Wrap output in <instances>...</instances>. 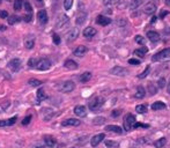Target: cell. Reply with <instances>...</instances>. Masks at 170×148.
Wrapping results in <instances>:
<instances>
[{
    "label": "cell",
    "mask_w": 170,
    "mask_h": 148,
    "mask_svg": "<svg viewBox=\"0 0 170 148\" xmlns=\"http://www.w3.org/2000/svg\"><path fill=\"white\" fill-rule=\"evenodd\" d=\"M152 61L157 63V61H170V48L164 49L160 52H157L152 57Z\"/></svg>",
    "instance_id": "1"
},
{
    "label": "cell",
    "mask_w": 170,
    "mask_h": 148,
    "mask_svg": "<svg viewBox=\"0 0 170 148\" xmlns=\"http://www.w3.org/2000/svg\"><path fill=\"white\" fill-rule=\"evenodd\" d=\"M104 102H105L104 97H102V96H96V97H94L93 100L89 102V109L92 111H98L103 106Z\"/></svg>",
    "instance_id": "2"
},
{
    "label": "cell",
    "mask_w": 170,
    "mask_h": 148,
    "mask_svg": "<svg viewBox=\"0 0 170 148\" xmlns=\"http://www.w3.org/2000/svg\"><path fill=\"white\" fill-rule=\"evenodd\" d=\"M135 122H137L135 117L132 113H127L124 118V130L125 131H132Z\"/></svg>",
    "instance_id": "3"
},
{
    "label": "cell",
    "mask_w": 170,
    "mask_h": 148,
    "mask_svg": "<svg viewBox=\"0 0 170 148\" xmlns=\"http://www.w3.org/2000/svg\"><path fill=\"white\" fill-rule=\"evenodd\" d=\"M51 67V61L47 58H42L40 60H37L36 67L38 71H47V69Z\"/></svg>",
    "instance_id": "4"
},
{
    "label": "cell",
    "mask_w": 170,
    "mask_h": 148,
    "mask_svg": "<svg viewBox=\"0 0 170 148\" xmlns=\"http://www.w3.org/2000/svg\"><path fill=\"white\" fill-rule=\"evenodd\" d=\"M68 21H70V17H68L66 14H62V15L59 16V19L57 20V22H56L57 29H62V28H64V27H65L67 23H68Z\"/></svg>",
    "instance_id": "5"
},
{
    "label": "cell",
    "mask_w": 170,
    "mask_h": 148,
    "mask_svg": "<svg viewBox=\"0 0 170 148\" xmlns=\"http://www.w3.org/2000/svg\"><path fill=\"white\" fill-rule=\"evenodd\" d=\"M77 36H79V29L77 28H73V29H71L66 34V42L71 43L73 41H75L77 38Z\"/></svg>",
    "instance_id": "6"
},
{
    "label": "cell",
    "mask_w": 170,
    "mask_h": 148,
    "mask_svg": "<svg viewBox=\"0 0 170 148\" xmlns=\"http://www.w3.org/2000/svg\"><path fill=\"white\" fill-rule=\"evenodd\" d=\"M110 73L113 74V75H119V76H124V75H127L129 74V71L124 67H120V66H115L113 68L110 69Z\"/></svg>",
    "instance_id": "7"
},
{
    "label": "cell",
    "mask_w": 170,
    "mask_h": 148,
    "mask_svg": "<svg viewBox=\"0 0 170 148\" xmlns=\"http://www.w3.org/2000/svg\"><path fill=\"white\" fill-rule=\"evenodd\" d=\"M60 89L64 93H71V91L75 89V83L73 81H65L62 85V87H60Z\"/></svg>",
    "instance_id": "8"
},
{
    "label": "cell",
    "mask_w": 170,
    "mask_h": 148,
    "mask_svg": "<svg viewBox=\"0 0 170 148\" xmlns=\"http://www.w3.org/2000/svg\"><path fill=\"white\" fill-rule=\"evenodd\" d=\"M104 138H105V134H104V133H100V134L94 135V137L90 139V145H92L93 147H96V146H98L100 143L103 141Z\"/></svg>",
    "instance_id": "9"
},
{
    "label": "cell",
    "mask_w": 170,
    "mask_h": 148,
    "mask_svg": "<svg viewBox=\"0 0 170 148\" xmlns=\"http://www.w3.org/2000/svg\"><path fill=\"white\" fill-rule=\"evenodd\" d=\"M8 68L12 69L13 72H17L21 68V60L20 59H12L9 63H8Z\"/></svg>",
    "instance_id": "10"
},
{
    "label": "cell",
    "mask_w": 170,
    "mask_h": 148,
    "mask_svg": "<svg viewBox=\"0 0 170 148\" xmlns=\"http://www.w3.org/2000/svg\"><path fill=\"white\" fill-rule=\"evenodd\" d=\"M156 5H155L154 2H147L144 7V13L145 14H147V15H150V14H154L155 11H156Z\"/></svg>",
    "instance_id": "11"
},
{
    "label": "cell",
    "mask_w": 170,
    "mask_h": 148,
    "mask_svg": "<svg viewBox=\"0 0 170 148\" xmlns=\"http://www.w3.org/2000/svg\"><path fill=\"white\" fill-rule=\"evenodd\" d=\"M37 19H38V21L41 24H47V12L44 11V9H41V11L37 13Z\"/></svg>",
    "instance_id": "12"
},
{
    "label": "cell",
    "mask_w": 170,
    "mask_h": 148,
    "mask_svg": "<svg viewBox=\"0 0 170 148\" xmlns=\"http://www.w3.org/2000/svg\"><path fill=\"white\" fill-rule=\"evenodd\" d=\"M96 23L103 27L108 26V24L111 23V19H109V17H107V16H104V15H98L97 17H96Z\"/></svg>",
    "instance_id": "13"
},
{
    "label": "cell",
    "mask_w": 170,
    "mask_h": 148,
    "mask_svg": "<svg viewBox=\"0 0 170 148\" xmlns=\"http://www.w3.org/2000/svg\"><path fill=\"white\" fill-rule=\"evenodd\" d=\"M147 37H148V39H149L150 42L153 43H156L160 41V34L157 31H154V30H150V31L147 32Z\"/></svg>",
    "instance_id": "14"
},
{
    "label": "cell",
    "mask_w": 170,
    "mask_h": 148,
    "mask_svg": "<svg viewBox=\"0 0 170 148\" xmlns=\"http://www.w3.org/2000/svg\"><path fill=\"white\" fill-rule=\"evenodd\" d=\"M74 113L77 117H86V115H87V109H86V106L83 105H77L74 108Z\"/></svg>",
    "instance_id": "15"
},
{
    "label": "cell",
    "mask_w": 170,
    "mask_h": 148,
    "mask_svg": "<svg viewBox=\"0 0 170 148\" xmlns=\"http://www.w3.org/2000/svg\"><path fill=\"white\" fill-rule=\"evenodd\" d=\"M62 126H79L80 125V120L75 119V118H68L66 120L62 123Z\"/></svg>",
    "instance_id": "16"
},
{
    "label": "cell",
    "mask_w": 170,
    "mask_h": 148,
    "mask_svg": "<svg viewBox=\"0 0 170 148\" xmlns=\"http://www.w3.org/2000/svg\"><path fill=\"white\" fill-rule=\"evenodd\" d=\"M97 34V30L93 28V27H87L85 30H83V36L87 37V38H90V37H94Z\"/></svg>",
    "instance_id": "17"
},
{
    "label": "cell",
    "mask_w": 170,
    "mask_h": 148,
    "mask_svg": "<svg viewBox=\"0 0 170 148\" xmlns=\"http://www.w3.org/2000/svg\"><path fill=\"white\" fill-rule=\"evenodd\" d=\"M23 43H25V46H26L27 49H32L34 48V45H35V37L32 36V35L27 36L26 38H25Z\"/></svg>",
    "instance_id": "18"
},
{
    "label": "cell",
    "mask_w": 170,
    "mask_h": 148,
    "mask_svg": "<svg viewBox=\"0 0 170 148\" xmlns=\"http://www.w3.org/2000/svg\"><path fill=\"white\" fill-rule=\"evenodd\" d=\"M88 50L86 46H83V45H79L74 51H73V53H74V56H77V57H83L85 54H86V52H87Z\"/></svg>",
    "instance_id": "19"
},
{
    "label": "cell",
    "mask_w": 170,
    "mask_h": 148,
    "mask_svg": "<svg viewBox=\"0 0 170 148\" xmlns=\"http://www.w3.org/2000/svg\"><path fill=\"white\" fill-rule=\"evenodd\" d=\"M16 122V116L12 117L9 119H5V120H0V127H4V126H12L14 125Z\"/></svg>",
    "instance_id": "20"
},
{
    "label": "cell",
    "mask_w": 170,
    "mask_h": 148,
    "mask_svg": "<svg viewBox=\"0 0 170 148\" xmlns=\"http://www.w3.org/2000/svg\"><path fill=\"white\" fill-rule=\"evenodd\" d=\"M145 95H146V90H145V88L142 86H139V87L137 88V90H135V94H134L135 98L141 100V98H144L145 97Z\"/></svg>",
    "instance_id": "21"
},
{
    "label": "cell",
    "mask_w": 170,
    "mask_h": 148,
    "mask_svg": "<svg viewBox=\"0 0 170 148\" xmlns=\"http://www.w3.org/2000/svg\"><path fill=\"white\" fill-rule=\"evenodd\" d=\"M163 109H165V104L161 101H156V102H154V104H152V110L153 111L163 110Z\"/></svg>",
    "instance_id": "22"
},
{
    "label": "cell",
    "mask_w": 170,
    "mask_h": 148,
    "mask_svg": "<svg viewBox=\"0 0 170 148\" xmlns=\"http://www.w3.org/2000/svg\"><path fill=\"white\" fill-rule=\"evenodd\" d=\"M105 130H107V131H109V132L117 133V134H122V133H123L122 127L116 126V125H108V126L105 127Z\"/></svg>",
    "instance_id": "23"
},
{
    "label": "cell",
    "mask_w": 170,
    "mask_h": 148,
    "mask_svg": "<svg viewBox=\"0 0 170 148\" xmlns=\"http://www.w3.org/2000/svg\"><path fill=\"white\" fill-rule=\"evenodd\" d=\"M148 52V49L146 48V46H144V48L141 49H137V50H134V56H138V57H140V58H144L145 54Z\"/></svg>",
    "instance_id": "24"
},
{
    "label": "cell",
    "mask_w": 170,
    "mask_h": 148,
    "mask_svg": "<svg viewBox=\"0 0 170 148\" xmlns=\"http://www.w3.org/2000/svg\"><path fill=\"white\" fill-rule=\"evenodd\" d=\"M47 95L45 94L44 89L40 88V89H38V91H37V102L40 103V102H42V101H44V100H47Z\"/></svg>",
    "instance_id": "25"
},
{
    "label": "cell",
    "mask_w": 170,
    "mask_h": 148,
    "mask_svg": "<svg viewBox=\"0 0 170 148\" xmlns=\"http://www.w3.org/2000/svg\"><path fill=\"white\" fill-rule=\"evenodd\" d=\"M65 67L68 69H77L79 66H77V64L74 61V60H72V59H68V60H66L65 61Z\"/></svg>",
    "instance_id": "26"
},
{
    "label": "cell",
    "mask_w": 170,
    "mask_h": 148,
    "mask_svg": "<svg viewBox=\"0 0 170 148\" xmlns=\"http://www.w3.org/2000/svg\"><path fill=\"white\" fill-rule=\"evenodd\" d=\"M167 145V139L165 138H160L156 141H154V146L156 148H163Z\"/></svg>",
    "instance_id": "27"
},
{
    "label": "cell",
    "mask_w": 170,
    "mask_h": 148,
    "mask_svg": "<svg viewBox=\"0 0 170 148\" xmlns=\"http://www.w3.org/2000/svg\"><path fill=\"white\" fill-rule=\"evenodd\" d=\"M44 141H45L47 147H55V146H56V139H53V138L50 137V135L44 137Z\"/></svg>",
    "instance_id": "28"
},
{
    "label": "cell",
    "mask_w": 170,
    "mask_h": 148,
    "mask_svg": "<svg viewBox=\"0 0 170 148\" xmlns=\"http://www.w3.org/2000/svg\"><path fill=\"white\" fill-rule=\"evenodd\" d=\"M92 79V73L90 72H85V73L81 74V76H80V81L81 82H88L89 80Z\"/></svg>",
    "instance_id": "29"
},
{
    "label": "cell",
    "mask_w": 170,
    "mask_h": 148,
    "mask_svg": "<svg viewBox=\"0 0 170 148\" xmlns=\"http://www.w3.org/2000/svg\"><path fill=\"white\" fill-rule=\"evenodd\" d=\"M141 2H142V0H131V2H130V8L134 11V9H137L140 5H141Z\"/></svg>",
    "instance_id": "30"
},
{
    "label": "cell",
    "mask_w": 170,
    "mask_h": 148,
    "mask_svg": "<svg viewBox=\"0 0 170 148\" xmlns=\"http://www.w3.org/2000/svg\"><path fill=\"white\" fill-rule=\"evenodd\" d=\"M105 146L108 148H117L119 147V143L117 141H111V140H105Z\"/></svg>",
    "instance_id": "31"
},
{
    "label": "cell",
    "mask_w": 170,
    "mask_h": 148,
    "mask_svg": "<svg viewBox=\"0 0 170 148\" xmlns=\"http://www.w3.org/2000/svg\"><path fill=\"white\" fill-rule=\"evenodd\" d=\"M135 111H137L138 113H145V112L147 111V106L144 105V104H140V105H137V106H135Z\"/></svg>",
    "instance_id": "32"
},
{
    "label": "cell",
    "mask_w": 170,
    "mask_h": 148,
    "mask_svg": "<svg viewBox=\"0 0 170 148\" xmlns=\"http://www.w3.org/2000/svg\"><path fill=\"white\" fill-rule=\"evenodd\" d=\"M120 0H103V4L105 6H108V7H110V6H115L117 5Z\"/></svg>",
    "instance_id": "33"
},
{
    "label": "cell",
    "mask_w": 170,
    "mask_h": 148,
    "mask_svg": "<svg viewBox=\"0 0 170 148\" xmlns=\"http://www.w3.org/2000/svg\"><path fill=\"white\" fill-rule=\"evenodd\" d=\"M93 123L95 125H103L104 123H105V118L104 117H96Z\"/></svg>",
    "instance_id": "34"
},
{
    "label": "cell",
    "mask_w": 170,
    "mask_h": 148,
    "mask_svg": "<svg viewBox=\"0 0 170 148\" xmlns=\"http://www.w3.org/2000/svg\"><path fill=\"white\" fill-rule=\"evenodd\" d=\"M23 5V0H15L14 1V9L15 11H20Z\"/></svg>",
    "instance_id": "35"
},
{
    "label": "cell",
    "mask_w": 170,
    "mask_h": 148,
    "mask_svg": "<svg viewBox=\"0 0 170 148\" xmlns=\"http://www.w3.org/2000/svg\"><path fill=\"white\" fill-rule=\"evenodd\" d=\"M86 17H87V15H86V14H81V15L77 16V20H75V22H77V24H82L83 22L86 21Z\"/></svg>",
    "instance_id": "36"
},
{
    "label": "cell",
    "mask_w": 170,
    "mask_h": 148,
    "mask_svg": "<svg viewBox=\"0 0 170 148\" xmlns=\"http://www.w3.org/2000/svg\"><path fill=\"white\" fill-rule=\"evenodd\" d=\"M28 83H29L30 86H32V87H38V86L42 85V81L36 80V79H30L29 81H28Z\"/></svg>",
    "instance_id": "37"
},
{
    "label": "cell",
    "mask_w": 170,
    "mask_h": 148,
    "mask_svg": "<svg viewBox=\"0 0 170 148\" xmlns=\"http://www.w3.org/2000/svg\"><path fill=\"white\" fill-rule=\"evenodd\" d=\"M73 5V0H64V8L68 11V9H71V7Z\"/></svg>",
    "instance_id": "38"
},
{
    "label": "cell",
    "mask_w": 170,
    "mask_h": 148,
    "mask_svg": "<svg viewBox=\"0 0 170 148\" xmlns=\"http://www.w3.org/2000/svg\"><path fill=\"white\" fill-rule=\"evenodd\" d=\"M157 87L160 88V89H163L165 87V79L164 78H160V79L157 80Z\"/></svg>",
    "instance_id": "39"
},
{
    "label": "cell",
    "mask_w": 170,
    "mask_h": 148,
    "mask_svg": "<svg viewBox=\"0 0 170 148\" xmlns=\"http://www.w3.org/2000/svg\"><path fill=\"white\" fill-rule=\"evenodd\" d=\"M36 64H37V59L35 58H31L28 60V66L31 67V68H35L36 67Z\"/></svg>",
    "instance_id": "40"
},
{
    "label": "cell",
    "mask_w": 170,
    "mask_h": 148,
    "mask_svg": "<svg viewBox=\"0 0 170 148\" xmlns=\"http://www.w3.org/2000/svg\"><path fill=\"white\" fill-rule=\"evenodd\" d=\"M19 21H20V19L15 15L10 16L9 19H8V23H9V24H14V23H16V22H19Z\"/></svg>",
    "instance_id": "41"
},
{
    "label": "cell",
    "mask_w": 170,
    "mask_h": 148,
    "mask_svg": "<svg viewBox=\"0 0 170 148\" xmlns=\"http://www.w3.org/2000/svg\"><path fill=\"white\" fill-rule=\"evenodd\" d=\"M149 69H150V67H149V66H147V67H146V69H145L144 72H142V73L139 75V79H144V78H146V76L148 75V73H149Z\"/></svg>",
    "instance_id": "42"
},
{
    "label": "cell",
    "mask_w": 170,
    "mask_h": 148,
    "mask_svg": "<svg viewBox=\"0 0 170 148\" xmlns=\"http://www.w3.org/2000/svg\"><path fill=\"white\" fill-rule=\"evenodd\" d=\"M134 39H135V42L138 43V44H144V43H145L144 37H142V36H140V35H137Z\"/></svg>",
    "instance_id": "43"
},
{
    "label": "cell",
    "mask_w": 170,
    "mask_h": 148,
    "mask_svg": "<svg viewBox=\"0 0 170 148\" xmlns=\"http://www.w3.org/2000/svg\"><path fill=\"white\" fill-rule=\"evenodd\" d=\"M52 39H53V43H55V44H60V37L58 36L57 34H53V35H52Z\"/></svg>",
    "instance_id": "44"
},
{
    "label": "cell",
    "mask_w": 170,
    "mask_h": 148,
    "mask_svg": "<svg viewBox=\"0 0 170 148\" xmlns=\"http://www.w3.org/2000/svg\"><path fill=\"white\" fill-rule=\"evenodd\" d=\"M25 9H26L28 13H31V11H32V7H31V5L29 4V1H26V2H25Z\"/></svg>",
    "instance_id": "45"
},
{
    "label": "cell",
    "mask_w": 170,
    "mask_h": 148,
    "mask_svg": "<svg viewBox=\"0 0 170 148\" xmlns=\"http://www.w3.org/2000/svg\"><path fill=\"white\" fill-rule=\"evenodd\" d=\"M30 119H31L30 115H29V116H27V117H25V118H23V120H22V125H25V126H26V125H28V124L30 123Z\"/></svg>",
    "instance_id": "46"
},
{
    "label": "cell",
    "mask_w": 170,
    "mask_h": 148,
    "mask_svg": "<svg viewBox=\"0 0 170 148\" xmlns=\"http://www.w3.org/2000/svg\"><path fill=\"white\" fill-rule=\"evenodd\" d=\"M129 64H131V65H140V60L135 58H131L129 60Z\"/></svg>",
    "instance_id": "47"
},
{
    "label": "cell",
    "mask_w": 170,
    "mask_h": 148,
    "mask_svg": "<svg viewBox=\"0 0 170 148\" xmlns=\"http://www.w3.org/2000/svg\"><path fill=\"white\" fill-rule=\"evenodd\" d=\"M148 88H149L150 94H152V95H155V94H156V88H155V87H153V85H152V83H149V85H148Z\"/></svg>",
    "instance_id": "48"
},
{
    "label": "cell",
    "mask_w": 170,
    "mask_h": 148,
    "mask_svg": "<svg viewBox=\"0 0 170 148\" xmlns=\"http://www.w3.org/2000/svg\"><path fill=\"white\" fill-rule=\"evenodd\" d=\"M0 17H1V19H7V17H8V13L6 11H1L0 12Z\"/></svg>",
    "instance_id": "49"
},
{
    "label": "cell",
    "mask_w": 170,
    "mask_h": 148,
    "mask_svg": "<svg viewBox=\"0 0 170 148\" xmlns=\"http://www.w3.org/2000/svg\"><path fill=\"white\" fill-rule=\"evenodd\" d=\"M119 115H120V110H113L112 112H111V116H112L113 118H116V117H118Z\"/></svg>",
    "instance_id": "50"
},
{
    "label": "cell",
    "mask_w": 170,
    "mask_h": 148,
    "mask_svg": "<svg viewBox=\"0 0 170 148\" xmlns=\"http://www.w3.org/2000/svg\"><path fill=\"white\" fill-rule=\"evenodd\" d=\"M168 14H169V12H168V11H162L160 13V17H161V19H164V17L168 15Z\"/></svg>",
    "instance_id": "51"
},
{
    "label": "cell",
    "mask_w": 170,
    "mask_h": 148,
    "mask_svg": "<svg viewBox=\"0 0 170 148\" xmlns=\"http://www.w3.org/2000/svg\"><path fill=\"white\" fill-rule=\"evenodd\" d=\"M25 21H26V22H30L31 21V13L29 14V15L25 16Z\"/></svg>",
    "instance_id": "52"
},
{
    "label": "cell",
    "mask_w": 170,
    "mask_h": 148,
    "mask_svg": "<svg viewBox=\"0 0 170 148\" xmlns=\"http://www.w3.org/2000/svg\"><path fill=\"white\" fill-rule=\"evenodd\" d=\"M37 5H43V0H35Z\"/></svg>",
    "instance_id": "53"
},
{
    "label": "cell",
    "mask_w": 170,
    "mask_h": 148,
    "mask_svg": "<svg viewBox=\"0 0 170 148\" xmlns=\"http://www.w3.org/2000/svg\"><path fill=\"white\" fill-rule=\"evenodd\" d=\"M156 19H157L156 16H153V17H152V20H150V22H152V23H154V22L156 21Z\"/></svg>",
    "instance_id": "54"
},
{
    "label": "cell",
    "mask_w": 170,
    "mask_h": 148,
    "mask_svg": "<svg viewBox=\"0 0 170 148\" xmlns=\"http://www.w3.org/2000/svg\"><path fill=\"white\" fill-rule=\"evenodd\" d=\"M164 32H165V34H170V27H169V28H165Z\"/></svg>",
    "instance_id": "55"
},
{
    "label": "cell",
    "mask_w": 170,
    "mask_h": 148,
    "mask_svg": "<svg viewBox=\"0 0 170 148\" xmlns=\"http://www.w3.org/2000/svg\"><path fill=\"white\" fill-rule=\"evenodd\" d=\"M167 90H168V93L170 94V80H169V83H168V86H167Z\"/></svg>",
    "instance_id": "56"
},
{
    "label": "cell",
    "mask_w": 170,
    "mask_h": 148,
    "mask_svg": "<svg viewBox=\"0 0 170 148\" xmlns=\"http://www.w3.org/2000/svg\"><path fill=\"white\" fill-rule=\"evenodd\" d=\"M165 5L170 6V0H165Z\"/></svg>",
    "instance_id": "57"
},
{
    "label": "cell",
    "mask_w": 170,
    "mask_h": 148,
    "mask_svg": "<svg viewBox=\"0 0 170 148\" xmlns=\"http://www.w3.org/2000/svg\"><path fill=\"white\" fill-rule=\"evenodd\" d=\"M6 27L5 26H0V30H5Z\"/></svg>",
    "instance_id": "58"
},
{
    "label": "cell",
    "mask_w": 170,
    "mask_h": 148,
    "mask_svg": "<svg viewBox=\"0 0 170 148\" xmlns=\"http://www.w3.org/2000/svg\"><path fill=\"white\" fill-rule=\"evenodd\" d=\"M0 2H1V0H0Z\"/></svg>",
    "instance_id": "59"
},
{
    "label": "cell",
    "mask_w": 170,
    "mask_h": 148,
    "mask_svg": "<svg viewBox=\"0 0 170 148\" xmlns=\"http://www.w3.org/2000/svg\"><path fill=\"white\" fill-rule=\"evenodd\" d=\"M72 148H74V147H72Z\"/></svg>",
    "instance_id": "60"
}]
</instances>
